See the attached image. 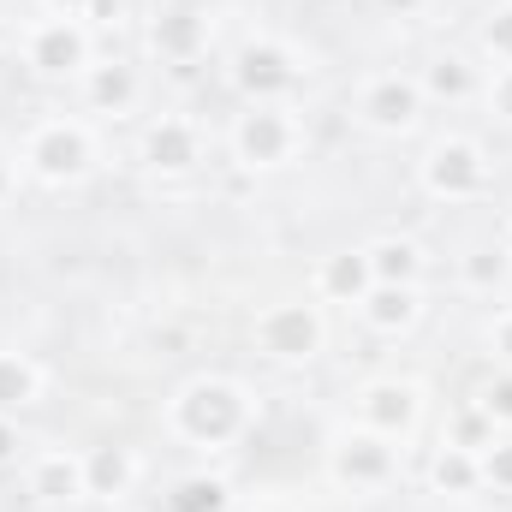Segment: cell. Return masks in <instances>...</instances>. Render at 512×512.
Masks as SVG:
<instances>
[{
  "label": "cell",
  "mask_w": 512,
  "mask_h": 512,
  "mask_svg": "<svg viewBox=\"0 0 512 512\" xmlns=\"http://www.w3.org/2000/svg\"><path fill=\"white\" fill-rule=\"evenodd\" d=\"M423 417H429V387L411 382V376H370V382L352 393V423L387 435L393 447L417 441Z\"/></svg>",
  "instance_id": "cell-9"
},
{
  "label": "cell",
  "mask_w": 512,
  "mask_h": 512,
  "mask_svg": "<svg viewBox=\"0 0 512 512\" xmlns=\"http://www.w3.org/2000/svg\"><path fill=\"white\" fill-rule=\"evenodd\" d=\"M18 167H24L36 185L66 191V185H84V179L102 167V143H96L90 120L54 114V120H36V126H30L24 149H18Z\"/></svg>",
  "instance_id": "cell-2"
},
{
  "label": "cell",
  "mask_w": 512,
  "mask_h": 512,
  "mask_svg": "<svg viewBox=\"0 0 512 512\" xmlns=\"http://www.w3.org/2000/svg\"><path fill=\"white\" fill-rule=\"evenodd\" d=\"M24 495L42 512H72L90 501V477H84V453L78 447H36L24 459Z\"/></svg>",
  "instance_id": "cell-11"
},
{
  "label": "cell",
  "mask_w": 512,
  "mask_h": 512,
  "mask_svg": "<svg viewBox=\"0 0 512 512\" xmlns=\"http://www.w3.org/2000/svg\"><path fill=\"white\" fill-rule=\"evenodd\" d=\"M399 6H411V0H399Z\"/></svg>",
  "instance_id": "cell-34"
},
{
  "label": "cell",
  "mask_w": 512,
  "mask_h": 512,
  "mask_svg": "<svg viewBox=\"0 0 512 512\" xmlns=\"http://www.w3.org/2000/svg\"><path fill=\"white\" fill-rule=\"evenodd\" d=\"M310 286H316V298L322 304H364V292L376 286V274H370V256H364V245L358 251H334L316 262V274H310Z\"/></svg>",
  "instance_id": "cell-16"
},
{
  "label": "cell",
  "mask_w": 512,
  "mask_h": 512,
  "mask_svg": "<svg viewBox=\"0 0 512 512\" xmlns=\"http://www.w3.org/2000/svg\"><path fill=\"white\" fill-rule=\"evenodd\" d=\"M417 185H423V197H435V203H483V197L495 191V161H489V149H483L477 137L441 131V137L423 149V161H417Z\"/></svg>",
  "instance_id": "cell-5"
},
{
  "label": "cell",
  "mask_w": 512,
  "mask_h": 512,
  "mask_svg": "<svg viewBox=\"0 0 512 512\" xmlns=\"http://www.w3.org/2000/svg\"><path fill=\"white\" fill-rule=\"evenodd\" d=\"M507 280H512V245H471L459 256V286L471 298H495V292H507Z\"/></svg>",
  "instance_id": "cell-22"
},
{
  "label": "cell",
  "mask_w": 512,
  "mask_h": 512,
  "mask_svg": "<svg viewBox=\"0 0 512 512\" xmlns=\"http://www.w3.org/2000/svg\"><path fill=\"white\" fill-rule=\"evenodd\" d=\"M358 322L376 334V340H405L417 322H423V286H370L364 304H358Z\"/></svg>",
  "instance_id": "cell-14"
},
{
  "label": "cell",
  "mask_w": 512,
  "mask_h": 512,
  "mask_svg": "<svg viewBox=\"0 0 512 512\" xmlns=\"http://www.w3.org/2000/svg\"><path fill=\"white\" fill-rule=\"evenodd\" d=\"M483 340H489V358H495V370H512V304H501V310L489 316Z\"/></svg>",
  "instance_id": "cell-28"
},
{
  "label": "cell",
  "mask_w": 512,
  "mask_h": 512,
  "mask_svg": "<svg viewBox=\"0 0 512 512\" xmlns=\"http://www.w3.org/2000/svg\"><path fill=\"white\" fill-rule=\"evenodd\" d=\"M227 149L245 173H280L304 155V120L292 102H245V114L227 131Z\"/></svg>",
  "instance_id": "cell-4"
},
{
  "label": "cell",
  "mask_w": 512,
  "mask_h": 512,
  "mask_svg": "<svg viewBox=\"0 0 512 512\" xmlns=\"http://www.w3.org/2000/svg\"><path fill=\"white\" fill-rule=\"evenodd\" d=\"M137 96H143V78H137V66H126V60H102V66L84 72V102L96 114H131Z\"/></svg>",
  "instance_id": "cell-20"
},
{
  "label": "cell",
  "mask_w": 512,
  "mask_h": 512,
  "mask_svg": "<svg viewBox=\"0 0 512 512\" xmlns=\"http://www.w3.org/2000/svg\"><path fill=\"white\" fill-rule=\"evenodd\" d=\"M84 18H96V24H114V18H120V0H90V6H84Z\"/></svg>",
  "instance_id": "cell-30"
},
{
  "label": "cell",
  "mask_w": 512,
  "mask_h": 512,
  "mask_svg": "<svg viewBox=\"0 0 512 512\" xmlns=\"http://www.w3.org/2000/svg\"><path fill=\"white\" fill-rule=\"evenodd\" d=\"M18 48H24V66H30L36 78H48V84L84 78V72L96 66V36H90V24H84V18H60V12L36 18Z\"/></svg>",
  "instance_id": "cell-10"
},
{
  "label": "cell",
  "mask_w": 512,
  "mask_h": 512,
  "mask_svg": "<svg viewBox=\"0 0 512 512\" xmlns=\"http://www.w3.org/2000/svg\"><path fill=\"white\" fill-rule=\"evenodd\" d=\"M399 453L405 447H393L387 435L364 429V423H346L328 441V483L346 489V495H382L399 477Z\"/></svg>",
  "instance_id": "cell-6"
},
{
  "label": "cell",
  "mask_w": 512,
  "mask_h": 512,
  "mask_svg": "<svg viewBox=\"0 0 512 512\" xmlns=\"http://www.w3.org/2000/svg\"><path fill=\"white\" fill-rule=\"evenodd\" d=\"M42 387L48 376L30 352H0V417H24L42 399Z\"/></svg>",
  "instance_id": "cell-21"
},
{
  "label": "cell",
  "mask_w": 512,
  "mask_h": 512,
  "mask_svg": "<svg viewBox=\"0 0 512 512\" xmlns=\"http://www.w3.org/2000/svg\"><path fill=\"white\" fill-rule=\"evenodd\" d=\"M477 48H483V60H489V66H512V0H501V6L483 18Z\"/></svg>",
  "instance_id": "cell-24"
},
{
  "label": "cell",
  "mask_w": 512,
  "mask_h": 512,
  "mask_svg": "<svg viewBox=\"0 0 512 512\" xmlns=\"http://www.w3.org/2000/svg\"><path fill=\"white\" fill-rule=\"evenodd\" d=\"M251 423H256V399L239 376L203 370V376L179 382L173 399H167V435L185 441V447H197V453L239 447V441L251 435Z\"/></svg>",
  "instance_id": "cell-1"
},
{
  "label": "cell",
  "mask_w": 512,
  "mask_h": 512,
  "mask_svg": "<svg viewBox=\"0 0 512 512\" xmlns=\"http://www.w3.org/2000/svg\"><path fill=\"white\" fill-rule=\"evenodd\" d=\"M251 346L256 358L280 364V370H304L328 352V310L322 298H280V304H262L251 322Z\"/></svg>",
  "instance_id": "cell-3"
},
{
  "label": "cell",
  "mask_w": 512,
  "mask_h": 512,
  "mask_svg": "<svg viewBox=\"0 0 512 512\" xmlns=\"http://www.w3.org/2000/svg\"><path fill=\"white\" fill-rule=\"evenodd\" d=\"M483 108L512 126V66H495V72H483Z\"/></svg>",
  "instance_id": "cell-27"
},
{
  "label": "cell",
  "mask_w": 512,
  "mask_h": 512,
  "mask_svg": "<svg viewBox=\"0 0 512 512\" xmlns=\"http://www.w3.org/2000/svg\"><path fill=\"white\" fill-rule=\"evenodd\" d=\"M84 477H90V501L126 507L131 495H137V483H143V459L126 441H102V447L84 453Z\"/></svg>",
  "instance_id": "cell-13"
},
{
  "label": "cell",
  "mask_w": 512,
  "mask_h": 512,
  "mask_svg": "<svg viewBox=\"0 0 512 512\" xmlns=\"http://www.w3.org/2000/svg\"><path fill=\"white\" fill-rule=\"evenodd\" d=\"M24 459V435H18V417H0V471Z\"/></svg>",
  "instance_id": "cell-29"
},
{
  "label": "cell",
  "mask_w": 512,
  "mask_h": 512,
  "mask_svg": "<svg viewBox=\"0 0 512 512\" xmlns=\"http://www.w3.org/2000/svg\"><path fill=\"white\" fill-rule=\"evenodd\" d=\"M429 114V96L417 84V72H370L352 90V120L370 137H411Z\"/></svg>",
  "instance_id": "cell-8"
},
{
  "label": "cell",
  "mask_w": 512,
  "mask_h": 512,
  "mask_svg": "<svg viewBox=\"0 0 512 512\" xmlns=\"http://www.w3.org/2000/svg\"><path fill=\"white\" fill-rule=\"evenodd\" d=\"M84 6L90 0H48V12H60V18H84Z\"/></svg>",
  "instance_id": "cell-32"
},
{
  "label": "cell",
  "mask_w": 512,
  "mask_h": 512,
  "mask_svg": "<svg viewBox=\"0 0 512 512\" xmlns=\"http://www.w3.org/2000/svg\"><path fill=\"white\" fill-rule=\"evenodd\" d=\"M12 191H18V167H12V161H0V203H6Z\"/></svg>",
  "instance_id": "cell-31"
},
{
  "label": "cell",
  "mask_w": 512,
  "mask_h": 512,
  "mask_svg": "<svg viewBox=\"0 0 512 512\" xmlns=\"http://www.w3.org/2000/svg\"><path fill=\"white\" fill-rule=\"evenodd\" d=\"M507 245H512V221H507Z\"/></svg>",
  "instance_id": "cell-33"
},
{
  "label": "cell",
  "mask_w": 512,
  "mask_h": 512,
  "mask_svg": "<svg viewBox=\"0 0 512 512\" xmlns=\"http://www.w3.org/2000/svg\"><path fill=\"white\" fill-rule=\"evenodd\" d=\"M149 48L161 54V66H197L209 54V18L191 6H173L149 24Z\"/></svg>",
  "instance_id": "cell-15"
},
{
  "label": "cell",
  "mask_w": 512,
  "mask_h": 512,
  "mask_svg": "<svg viewBox=\"0 0 512 512\" xmlns=\"http://www.w3.org/2000/svg\"><path fill=\"white\" fill-rule=\"evenodd\" d=\"M227 78H233V90H239L245 102H292V96L304 90L310 66H304V54H298L292 42H280V36H251V42L233 54Z\"/></svg>",
  "instance_id": "cell-7"
},
{
  "label": "cell",
  "mask_w": 512,
  "mask_h": 512,
  "mask_svg": "<svg viewBox=\"0 0 512 512\" xmlns=\"http://www.w3.org/2000/svg\"><path fill=\"white\" fill-rule=\"evenodd\" d=\"M417 84H423V96L429 102H447V108H465V102H477L483 96V66H471L465 54H435L423 72H417Z\"/></svg>",
  "instance_id": "cell-17"
},
{
  "label": "cell",
  "mask_w": 512,
  "mask_h": 512,
  "mask_svg": "<svg viewBox=\"0 0 512 512\" xmlns=\"http://www.w3.org/2000/svg\"><path fill=\"white\" fill-rule=\"evenodd\" d=\"M471 405H477L501 435H512V370H495L489 382L477 387V399H471Z\"/></svg>",
  "instance_id": "cell-25"
},
{
  "label": "cell",
  "mask_w": 512,
  "mask_h": 512,
  "mask_svg": "<svg viewBox=\"0 0 512 512\" xmlns=\"http://www.w3.org/2000/svg\"><path fill=\"white\" fill-rule=\"evenodd\" d=\"M429 495H447V501L483 495V465H477V453L459 447V441H441L435 459H429Z\"/></svg>",
  "instance_id": "cell-19"
},
{
  "label": "cell",
  "mask_w": 512,
  "mask_h": 512,
  "mask_svg": "<svg viewBox=\"0 0 512 512\" xmlns=\"http://www.w3.org/2000/svg\"><path fill=\"white\" fill-rule=\"evenodd\" d=\"M477 465H483V489L512 495V435H495L489 447H477Z\"/></svg>",
  "instance_id": "cell-26"
},
{
  "label": "cell",
  "mask_w": 512,
  "mask_h": 512,
  "mask_svg": "<svg viewBox=\"0 0 512 512\" xmlns=\"http://www.w3.org/2000/svg\"><path fill=\"white\" fill-rule=\"evenodd\" d=\"M137 161H143V173H155V179H191V173L203 167V126L185 120V114L149 120L143 137H137Z\"/></svg>",
  "instance_id": "cell-12"
},
{
  "label": "cell",
  "mask_w": 512,
  "mask_h": 512,
  "mask_svg": "<svg viewBox=\"0 0 512 512\" xmlns=\"http://www.w3.org/2000/svg\"><path fill=\"white\" fill-rule=\"evenodd\" d=\"M364 256H370V274H376L382 286H423V274H429V251H423L417 239H405V233L370 239Z\"/></svg>",
  "instance_id": "cell-18"
},
{
  "label": "cell",
  "mask_w": 512,
  "mask_h": 512,
  "mask_svg": "<svg viewBox=\"0 0 512 512\" xmlns=\"http://www.w3.org/2000/svg\"><path fill=\"white\" fill-rule=\"evenodd\" d=\"M233 507V489H227V477H209V471H197V477H185L179 489H173V512H227Z\"/></svg>",
  "instance_id": "cell-23"
}]
</instances>
